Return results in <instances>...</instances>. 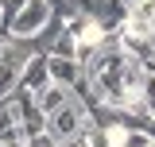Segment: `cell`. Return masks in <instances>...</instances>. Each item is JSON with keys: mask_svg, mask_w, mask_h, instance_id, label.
I'll use <instances>...</instances> for the list:
<instances>
[{"mask_svg": "<svg viewBox=\"0 0 155 147\" xmlns=\"http://www.w3.org/2000/svg\"><path fill=\"white\" fill-rule=\"evenodd\" d=\"M0 147H27L23 124H19V109L12 101V93L0 101Z\"/></svg>", "mask_w": 155, "mask_h": 147, "instance_id": "obj_5", "label": "cell"}, {"mask_svg": "<svg viewBox=\"0 0 155 147\" xmlns=\"http://www.w3.org/2000/svg\"><path fill=\"white\" fill-rule=\"evenodd\" d=\"M58 147H78V143H58Z\"/></svg>", "mask_w": 155, "mask_h": 147, "instance_id": "obj_8", "label": "cell"}, {"mask_svg": "<svg viewBox=\"0 0 155 147\" xmlns=\"http://www.w3.org/2000/svg\"><path fill=\"white\" fill-rule=\"evenodd\" d=\"M143 85H147V74L124 51L120 35H105L93 47V54L81 62V89L97 109L124 112L132 105H143Z\"/></svg>", "mask_w": 155, "mask_h": 147, "instance_id": "obj_1", "label": "cell"}, {"mask_svg": "<svg viewBox=\"0 0 155 147\" xmlns=\"http://www.w3.org/2000/svg\"><path fill=\"white\" fill-rule=\"evenodd\" d=\"M151 147H155V143H151Z\"/></svg>", "mask_w": 155, "mask_h": 147, "instance_id": "obj_9", "label": "cell"}, {"mask_svg": "<svg viewBox=\"0 0 155 147\" xmlns=\"http://www.w3.org/2000/svg\"><path fill=\"white\" fill-rule=\"evenodd\" d=\"M54 19V8H51V0H27L23 8L16 12V19L8 23V31L4 35H16V39H35L47 23Z\"/></svg>", "mask_w": 155, "mask_h": 147, "instance_id": "obj_3", "label": "cell"}, {"mask_svg": "<svg viewBox=\"0 0 155 147\" xmlns=\"http://www.w3.org/2000/svg\"><path fill=\"white\" fill-rule=\"evenodd\" d=\"M51 85V74H47V54H31L27 66L19 70V81H16V93H27V97H39V93Z\"/></svg>", "mask_w": 155, "mask_h": 147, "instance_id": "obj_6", "label": "cell"}, {"mask_svg": "<svg viewBox=\"0 0 155 147\" xmlns=\"http://www.w3.org/2000/svg\"><path fill=\"white\" fill-rule=\"evenodd\" d=\"M89 128V109L78 101V93H66V101L43 116V136H51V143H78Z\"/></svg>", "mask_w": 155, "mask_h": 147, "instance_id": "obj_2", "label": "cell"}, {"mask_svg": "<svg viewBox=\"0 0 155 147\" xmlns=\"http://www.w3.org/2000/svg\"><path fill=\"white\" fill-rule=\"evenodd\" d=\"M47 74L54 85H66V89H81V62L78 58H58V54H47Z\"/></svg>", "mask_w": 155, "mask_h": 147, "instance_id": "obj_7", "label": "cell"}, {"mask_svg": "<svg viewBox=\"0 0 155 147\" xmlns=\"http://www.w3.org/2000/svg\"><path fill=\"white\" fill-rule=\"evenodd\" d=\"M120 35H140V39L155 35V0H128V16H124Z\"/></svg>", "mask_w": 155, "mask_h": 147, "instance_id": "obj_4", "label": "cell"}]
</instances>
